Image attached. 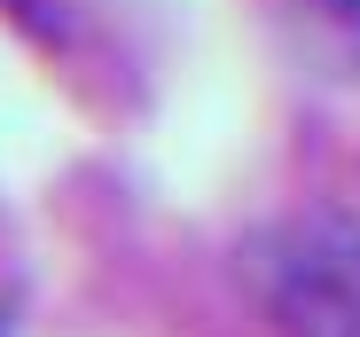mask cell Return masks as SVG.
I'll return each mask as SVG.
<instances>
[{
	"instance_id": "obj_3",
	"label": "cell",
	"mask_w": 360,
	"mask_h": 337,
	"mask_svg": "<svg viewBox=\"0 0 360 337\" xmlns=\"http://www.w3.org/2000/svg\"><path fill=\"white\" fill-rule=\"evenodd\" d=\"M0 8H8V16H24V24H39V32H47V0H0Z\"/></svg>"
},
{
	"instance_id": "obj_1",
	"label": "cell",
	"mask_w": 360,
	"mask_h": 337,
	"mask_svg": "<svg viewBox=\"0 0 360 337\" xmlns=\"http://www.w3.org/2000/svg\"><path fill=\"white\" fill-rule=\"evenodd\" d=\"M235 274L282 337H360V220L352 212L266 220L259 236H243Z\"/></svg>"
},
{
	"instance_id": "obj_2",
	"label": "cell",
	"mask_w": 360,
	"mask_h": 337,
	"mask_svg": "<svg viewBox=\"0 0 360 337\" xmlns=\"http://www.w3.org/2000/svg\"><path fill=\"white\" fill-rule=\"evenodd\" d=\"M274 24L306 71L360 87V0H274Z\"/></svg>"
}]
</instances>
